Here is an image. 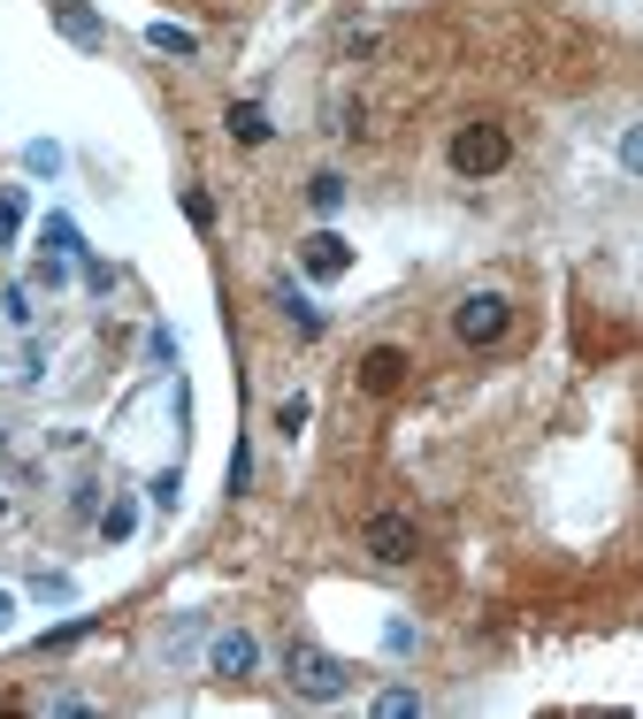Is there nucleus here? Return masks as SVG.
Masks as SVG:
<instances>
[{"mask_svg":"<svg viewBox=\"0 0 643 719\" xmlns=\"http://www.w3.org/2000/svg\"><path fill=\"white\" fill-rule=\"evenodd\" d=\"M246 482H254V452L238 445V452H230V490H246Z\"/></svg>","mask_w":643,"mask_h":719,"instance_id":"nucleus-21","label":"nucleus"},{"mask_svg":"<svg viewBox=\"0 0 643 719\" xmlns=\"http://www.w3.org/2000/svg\"><path fill=\"white\" fill-rule=\"evenodd\" d=\"M414 712H422L414 689H384V697H376V719H414Z\"/></svg>","mask_w":643,"mask_h":719,"instance_id":"nucleus-15","label":"nucleus"},{"mask_svg":"<svg viewBox=\"0 0 643 719\" xmlns=\"http://www.w3.org/2000/svg\"><path fill=\"white\" fill-rule=\"evenodd\" d=\"M47 8H55V31H62L69 47H100V39H108V23H100L85 0H47Z\"/></svg>","mask_w":643,"mask_h":719,"instance_id":"nucleus-8","label":"nucleus"},{"mask_svg":"<svg viewBox=\"0 0 643 719\" xmlns=\"http://www.w3.org/2000/svg\"><path fill=\"white\" fill-rule=\"evenodd\" d=\"M130 528H138V506H108V513H100V536H108V543H123Z\"/></svg>","mask_w":643,"mask_h":719,"instance_id":"nucleus-16","label":"nucleus"},{"mask_svg":"<svg viewBox=\"0 0 643 719\" xmlns=\"http://www.w3.org/2000/svg\"><path fill=\"white\" fill-rule=\"evenodd\" d=\"M384 651H414V620H390V628H384Z\"/></svg>","mask_w":643,"mask_h":719,"instance_id":"nucleus-22","label":"nucleus"},{"mask_svg":"<svg viewBox=\"0 0 643 719\" xmlns=\"http://www.w3.org/2000/svg\"><path fill=\"white\" fill-rule=\"evenodd\" d=\"M185 214H192L199 230H207V222H215V199H207V192H185Z\"/></svg>","mask_w":643,"mask_h":719,"instance_id":"nucleus-23","label":"nucleus"},{"mask_svg":"<svg viewBox=\"0 0 643 719\" xmlns=\"http://www.w3.org/2000/svg\"><path fill=\"white\" fill-rule=\"evenodd\" d=\"M146 47H161V54H199V39L177 31V23H146Z\"/></svg>","mask_w":643,"mask_h":719,"instance_id":"nucleus-13","label":"nucleus"},{"mask_svg":"<svg viewBox=\"0 0 643 719\" xmlns=\"http://www.w3.org/2000/svg\"><path fill=\"white\" fill-rule=\"evenodd\" d=\"M299 268H307V276H322V283H329V276H345V268H353V246H345L337 230H315V238L299 246Z\"/></svg>","mask_w":643,"mask_h":719,"instance_id":"nucleus-7","label":"nucleus"},{"mask_svg":"<svg viewBox=\"0 0 643 719\" xmlns=\"http://www.w3.org/2000/svg\"><path fill=\"white\" fill-rule=\"evenodd\" d=\"M360 551H368V559H384V567H406V559L422 551V528L406 521V513H376V521L360 528Z\"/></svg>","mask_w":643,"mask_h":719,"instance_id":"nucleus-4","label":"nucleus"},{"mask_svg":"<svg viewBox=\"0 0 643 719\" xmlns=\"http://www.w3.org/2000/svg\"><path fill=\"white\" fill-rule=\"evenodd\" d=\"M23 230V192H0V238H16Z\"/></svg>","mask_w":643,"mask_h":719,"instance_id":"nucleus-20","label":"nucleus"},{"mask_svg":"<svg viewBox=\"0 0 643 719\" xmlns=\"http://www.w3.org/2000/svg\"><path fill=\"white\" fill-rule=\"evenodd\" d=\"M307 207H315V214H337V207H345V177H337V169L307 177Z\"/></svg>","mask_w":643,"mask_h":719,"instance_id":"nucleus-11","label":"nucleus"},{"mask_svg":"<svg viewBox=\"0 0 643 719\" xmlns=\"http://www.w3.org/2000/svg\"><path fill=\"white\" fill-rule=\"evenodd\" d=\"M222 123H230V138H238V146H268V116H260L254 100H238Z\"/></svg>","mask_w":643,"mask_h":719,"instance_id":"nucleus-10","label":"nucleus"},{"mask_svg":"<svg viewBox=\"0 0 643 719\" xmlns=\"http://www.w3.org/2000/svg\"><path fill=\"white\" fill-rule=\"evenodd\" d=\"M276 429L299 437V429H307V398H284V406H276Z\"/></svg>","mask_w":643,"mask_h":719,"instance_id":"nucleus-19","label":"nucleus"},{"mask_svg":"<svg viewBox=\"0 0 643 719\" xmlns=\"http://www.w3.org/2000/svg\"><path fill=\"white\" fill-rule=\"evenodd\" d=\"M276 307L291 314V329H299V337H322V307L299 291V283H276Z\"/></svg>","mask_w":643,"mask_h":719,"instance_id":"nucleus-9","label":"nucleus"},{"mask_svg":"<svg viewBox=\"0 0 643 719\" xmlns=\"http://www.w3.org/2000/svg\"><path fill=\"white\" fill-rule=\"evenodd\" d=\"M621 169H629V177H643V123H629V131H621Z\"/></svg>","mask_w":643,"mask_h":719,"instance_id":"nucleus-18","label":"nucleus"},{"mask_svg":"<svg viewBox=\"0 0 643 719\" xmlns=\"http://www.w3.org/2000/svg\"><path fill=\"white\" fill-rule=\"evenodd\" d=\"M23 169H31V177H55V169H62V146H55V138H31V146H23Z\"/></svg>","mask_w":643,"mask_h":719,"instance_id":"nucleus-14","label":"nucleus"},{"mask_svg":"<svg viewBox=\"0 0 643 719\" xmlns=\"http://www.w3.org/2000/svg\"><path fill=\"white\" fill-rule=\"evenodd\" d=\"M514 329V299L506 291H467L459 307H452V337L459 344H498Z\"/></svg>","mask_w":643,"mask_h":719,"instance_id":"nucleus-3","label":"nucleus"},{"mask_svg":"<svg viewBox=\"0 0 643 719\" xmlns=\"http://www.w3.org/2000/svg\"><path fill=\"white\" fill-rule=\"evenodd\" d=\"M8 612H16V605H8V589H0V628H8Z\"/></svg>","mask_w":643,"mask_h":719,"instance_id":"nucleus-24","label":"nucleus"},{"mask_svg":"<svg viewBox=\"0 0 643 719\" xmlns=\"http://www.w3.org/2000/svg\"><path fill=\"white\" fill-rule=\"evenodd\" d=\"M284 681L307 697V705H337L345 689H353V673H345V658H329L322 643H284Z\"/></svg>","mask_w":643,"mask_h":719,"instance_id":"nucleus-1","label":"nucleus"},{"mask_svg":"<svg viewBox=\"0 0 643 719\" xmlns=\"http://www.w3.org/2000/svg\"><path fill=\"white\" fill-rule=\"evenodd\" d=\"M207 673H215V681H254L260 673V643L246 636V628H222V636L207 643Z\"/></svg>","mask_w":643,"mask_h":719,"instance_id":"nucleus-5","label":"nucleus"},{"mask_svg":"<svg viewBox=\"0 0 643 719\" xmlns=\"http://www.w3.org/2000/svg\"><path fill=\"white\" fill-rule=\"evenodd\" d=\"M47 253H62V261H85V238H77V222H69V214H47Z\"/></svg>","mask_w":643,"mask_h":719,"instance_id":"nucleus-12","label":"nucleus"},{"mask_svg":"<svg viewBox=\"0 0 643 719\" xmlns=\"http://www.w3.org/2000/svg\"><path fill=\"white\" fill-rule=\"evenodd\" d=\"M406 368H414V360H406L398 344H376V352H360V391H368V398H390L398 383H406Z\"/></svg>","mask_w":643,"mask_h":719,"instance_id":"nucleus-6","label":"nucleus"},{"mask_svg":"<svg viewBox=\"0 0 643 719\" xmlns=\"http://www.w3.org/2000/svg\"><path fill=\"white\" fill-rule=\"evenodd\" d=\"M177 490H185V475H177V467H169V475H154V482H146V498H154V506H161V513H169V506H177Z\"/></svg>","mask_w":643,"mask_h":719,"instance_id":"nucleus-17","label":"nucleus"},{"mask_svg":"<svg viewBox=\"0 0 643 719\" xmlns=\"http://www.w3.org/2000/svg\"><path fill=\"white\" fill-rule=\"evenodd\" d=\"M506 161H514L506 123H459V131H452V169H459V177H498Z\"/></svg>","mask_w":643,"mask_h":719,"instance_id":"nucleus-2","label":"nucleus"}]
</instances>
